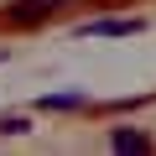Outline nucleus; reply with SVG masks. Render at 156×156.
I'll return each mask as SVG.
<instances>
[{
  "mask_svg": "<svg viewBox=\"0 0 156 156\" xmlns=\"http://www.w3.org/2000/svg\"><path fill=\"white\" fill-rule=\"evenodd\" d=\"M57 11V0H11V21L16 26H37Z\"/></svg>",
  "mask_w": 156,
  "mask_h": 156,
  "instance_id": "nucleus-1",
  "label": "nucleus"
},
{
  "mask_svg": "<svg viewBox=\"0 0 156 156\" xmlns=\"http://www.w3.org/2000/svg\"><path fill=\"white\" fill-rule=\"evenodd\" d=\"M135 31H140L135 16H104V21H89L83 26V37H135Z\"/></svg>",
  "mask_w": 156,
  "mask_h": 156,
  "instance_id": "nucleus-2",
  "label": "nucleus"
},
{
  "mask_svg": "<svg viewBox=\"0 0 156 156\" xmlns=\"http://www.w3.org/2000/svg\"><path fill=\"white\" fill-rule=\"evenodd\" d=\"M109 146H115V151H125V156H130V151L140 156V151H151V135H146V130H115V135H109Z\"/></svg>",
  "mask_w": 156,
  "mask_h": 156,
  "instance_id": "nucleus-3",
  "label": "nucleus"
},
{
  "mask_svg": "<svg viewBox=\"0 0 156 156\" xmlns=\"http://www.w3.org/2000/svg\"><path fill=\"white\" fill-rule=\"evenodd\" d=\"M42 104H47V109H78L83 99H78V94H47Z\"/></svg>",
  "mask_w": 156,
  "mask_h": 156,
  "instance_id": "nucleus-4",
  "label": "nucleus"
},
{
  "mask_svg": "<svg viewBox=\"0 0 156 156\" xmlns=\"http://www.w3.org/2000/svg\"><path fill=\"white\" fill-rule=\"evenodd\" d=\"M0 130H5V135H21V130H26V120H21V115H11V120H0Z\"/></svg>",
  "mask_w": 156,
  "mask_h": 156,
  "instance_id": "nucleus-5",
  "label": "nucleus"
}]
</instances>
